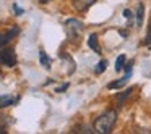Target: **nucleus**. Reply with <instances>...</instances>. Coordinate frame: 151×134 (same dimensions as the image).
Segmentation results:
<instances>
[{
  "label": "nucleus",
  "mask_w": 151,
  "mask_h": 134,
  "mask_svg": "<svg viewBox=\"0 0 151 134\" xmlns=\"http://www.w3.org/2000/svg\"><path fill=\"white\" fill-rule=\"evenodd\" d=\"M125 62H127V57L125 55L117 57V60H115V71H122V69H125Z\"/></svg>",
  "instance_id": "nucleus-12"
},
{
  "label": "nucleus",
  "mask_w": 151,
  "mask_h": 134,
  "mask_svg": "<svg viewBox=\"0 0 151 134\" xmlns=\"http://www.w3.org/2000/svg\"><path fill=\"white\" fill-rule=\"evenodd\" d=\"M83 29H85L83 23L75 20V18H70V20L65 21V34H67V39L72 44H80Z\"/></svg>",
  "instance_id": "nucleus-2"
},
{
  "label": "nucleus",
  "mask_w": 151,
  "mask_h": 134,
  "mask_svg": "<svg viewBox=\"0 0 151 134\" xmlns=\"http://www.w3.org/2000/svg\"><path fill=\"white\" fill-rule=\"evenodd\" d=\"M67 89H68V84H67V82H65V84H62V86H60V87H57V89H55V92H59V94H60V92L67 91Z\"/></svg>",
  "instance_id": "nucleus-16"
},
{
  "label": "nucleus",
  "mask_w": 151,
  "mask_h": 134,
  "mask_svg": "<svg viewBox=\"0 0 151 134\" xmlns=\"http://www.w3.org/2000/svg\"><path fill=\"white\" fill-rule=\"evenodd\" d=\"M72 2H73V8H75V10L85 11V10H88V8L94 4L96 0H72Z\"/></svg>",
  "instance_id": "nucleus-7"
},
{
  "label": "nucleus",
  "mask_w": 151,
  "mask_h": 134,
  "mask_svg": "<svg viewBox=\"0 0 151 134\" xmlns=\"http://www.w3.org/2000/svg\"><path fill=\"white\" fill-rule=\"evenodd\" d=\"M132 66H133V62L127 63V65H125V76H124V78H120L119 81H115V82H111L107 87L109 89H119V87H122V86L128 81V78L132 76Z\"/></svg>",
  "instance_id": "nucleus-5"
},
{
  "label": "nucleus",
  "mask_w": 151,
  "mask_h": 134,
  "mask_svg": "<svg viewBox=\"0 0 151 134\" xmlns=\"http://www.w3.org/2000/svg\"><path fill=\"white\" fill-rule=\"evenodd\" d=\"M39 62H41V65H42L46 69H50V58L46 55L44 50H41V52H39Z\"/></svg>",
  "instance_id": "nucleus-11"
},
{
  "label": "nucleus",
  "mask_w": 151,
  "mask_h": 134,
  "mask_svg": "<svg viewBox=\"0 0 151 134\" xmlns=\"http://www.w3.org/2000/svg\"><path fill=\"white\" fill-rule=\"evenodd\" d=\"M145 44L146 45H151V23H150V28H148V34L145 37Z\"/></svg>",
  "instance_id": "nucleus-14"
},
{
  "label": "nucleus",
  "mask_w": 151,
  "mask_h": 134,
  "mask_svg": "<svg viewBox=\"0 0 151 134\" xmlns=\"http://www.w3.org/2000/svg\"><path fill=\"white\" fill-rule=\"evenodd\" d=\"M117 121V111L115 110H107L102 115H99L94 121V133L99 134H109Z\"/></svg>",
  "instance_id": "nucleus-1"
},
{
  "label": "nucleus",
  "mask_w": 151,
  "mask_h": 134,
  "mask_svg": "<svg viewBox=\"0 0 151 134\" xmlns=\"http://www.w3.org/2000/svg\"><path fill=\"white\" fill-rule=\"evenodd\" d=\"M13 10H15V13H17V15H23V10H21L17 4H13Z\"/></svg>",
  "instance_id": "nucleus-17"
},
{
  "label": "nucleus",
  "mask_w": 151,
  "mask_h": 134,
  "mask_svg": "<svg viewBox=\"0 0 151 134\" xmlns=\"http://www.w3.org/2000/svg\"><path fill=\"white\" fill-rule=\"evenodd\" d=\"M124 16L127 18V20H130V21H132V18H133V13H132L130 10H124Z\"/></svg>",
  "instance_id": "nucleus-15"
},
{
  "label": "nucleus",
  "mask_w": 151,
  "mask_h": 134,
  "mask_svg": "<svg viewBox=\"0 0 151 134\" xmlns=\"http://www.w3.org/2000/svg\"><path fill=\"white\" fill-rule=\"evenodd\" d=\"M106 68H107V62H106V60H101V62L98 63V66H96L94 73L96 74H101L102 71H106Z\"/></svg>",
  "instance_id": "nucleus-13"
},
{
  "label": "nucleus",
  "mask_w": 151,
  "mask_h": 134,
  "mask_svg": "<svg viewBox=\"0 0 151 134\" xmlns=\"http://www.w3.org/2000/svg\"><path fill=\"white\" fill-rule=\"evenodd\" d=\"M0 133H2V134L5 133V129H4V128H2V126H0Z\"/></svg>",
  "instance_id": "nucleus-19"
},
{
  "label": "nucleus",
  "mask_w": 151,
  "mask_h": 134,
  "mask_svg": "<svg viewBox=\"0 0 151 134\" xmlns=\"http://www.w3.org/2000/svg\"><path fill=\"white\" fill-rule=\"evenodd\" d=\"M20 34V28L18 26H12L8 31L5 33H0V49H4L10 40H13V37H17Z\"/></svg>",
  "instance_id": "nucleus-4"
},
{
  "label": "nucleus",
  "mask_w": 151,
  "mask_h": 134,
  "mask_svg": "<svg viewBox=\"0 0 151 134\" xmlns=\"http://www.w3.org/2000/svg\"><path fill=\"white\" fill-rule=\"evenodd\" d=\"M20 100V97H17V95H0V108H7V107H12V105H15L17 102Z\"/></svg>",
  "instance_id": "nucleus-6"
},
{
  "label": "nucleus",
  "mask_w": 151,
  "mask_h": 134,
  "mask_svg": "<svg viewBox=\"0 0 151 134\" xmlns=\"http://www.w3.org/2000/svg\"><path fill=\"white\" fill-rule=\"evenodd\" d=\"M49 2H52V0H39V4H42V5L49 4Z\"/></svg>",
  "instance_id": "nucleus-18"
},
{
  "label": "nucleus",
  "mask_w": 151,
  "mask_h": 134,
  "mask_svg": "<svg viewBox=\"0 0 151 134\" xmlns=\"http://www.w3.org/2000/svg\"><path fill=\"white\" fill-rule=\"evenodd\" d=\"M0 65L13 68L17 65V53L13 49H0Z\"/></svg>",
  "instance_id": "nucleus-3"
},
{
  "label": "nucleus",
  "mask_w": 151,
  "mask_h": 134,
  "mask_svg": "<svg viewBox=\"0 0 151 134\" xmlns=\"http://www.w3.org/2000/svg\"><path fill=\"white\" fill-rule=\"evenodd\" d=\"M88 45L91 50H94L96 53H101V47H99L98 44V34H91V36L88 37Z\"/></svg>",
  "instance_id": "nucleus-8"
},
{
  "label": "nucleus",
  "mask_w": 151,
  "mask_h": 134,
  "mask_svg": "<svg viewBox=\"0 0 151 134\" xmlns=\"http://www.w3.org/2000/svg\"><path fill=\"white\" fill-rule=\"evenodd\" d=\"M143 15H145V5L138 4L137 5V26L138 28H141V24H143Z\"/></svg>",
  "instance_id": "nucleus-9"
},
{
  "label": "nucleus",
  "mask_w": 151,
  "mask_h": 134,
  "mask_svg": "<svg viewBox=\"0 0 151 134\" xmlns=\"http://www.w3.org/2000/svg\"><path fill=\"white\" fill-rule=\"evenodd\" d=\"M132 92H133V89H127V91H124V92H122V94H117V97H115V99H117V105H119V107H122V105H124V102H125V99H127V97H130V95H132Z\"/></svg>",
  "instance_id": "nucleus-10"
}]
</instances>
